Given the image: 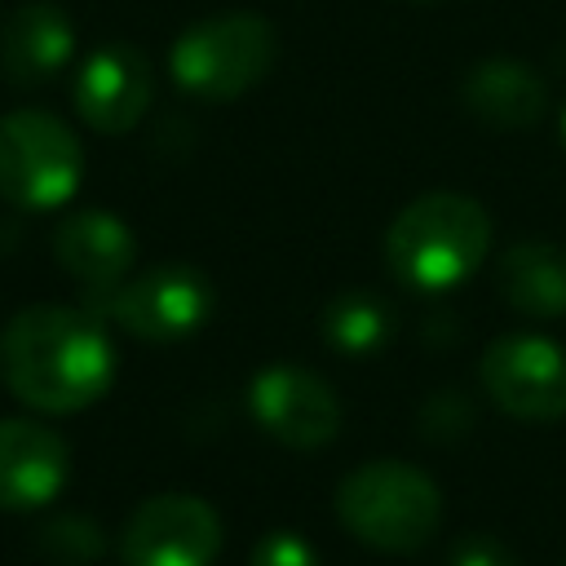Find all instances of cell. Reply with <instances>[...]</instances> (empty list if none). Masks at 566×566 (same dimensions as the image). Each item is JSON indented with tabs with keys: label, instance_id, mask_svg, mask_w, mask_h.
<instances>
[{
	"label": "cell",
	"instance_id": "1",
	"mask_svg": "<svg viewBox=\"0 0 566 566\" xmlns=\"http://www.w3.org/2000/svg\"><path fill=\"white\" fill-rule=\"evenodd\" d=\"M4 389L49 416L93 407L115 380V345L102 314L75 305H27L0 332Z\"/></svg>",
	"mask_w": 566,
	"mask_h": 566
},
{
	"label": "cell",
	"instance_id": "2",
	"mask_svg": "<svg viewBox=\"0 0 566 566\" xmlns=\"http://www.w3.org/2000/svg\"><path fill=\"white\" fill-rule=\"evenodd\" d=\"M491 252V217L478 199L429 190L411 199L385 230L389 274L420 296H438L478 274Z\"/></svg>",
	"mask_w": 566,
	"mask_h": 566
},
{
	"label": "cell",
	"instance_id": "3",
	"mask_svg": "<svg viewBox=\"0 0 566 566\" xmlns=\"http://www.w3.org/2000/svg\"><path fill=\"white\" fill-rule=\"evenodd\" d=\"M336 517L358 544L407 557L433 539L442 522V491L407 460H367L340 478Z\"/></svg>",
	"mask_w": 566,
	"mask_h": 566
},
{
	"label": "cell",
	"instance_id": "4",
	"mask_svg": "<svg viewBox=\"0 0 566 566\" xmlns=\"http://www.w3.org/2000/svg\"><path fill=\"white\" fill-rule=\"evenodd\" d=\"M279 57V35L265 13L226 9L190 22L168 49V75L181 93L203 102H234L252 93Z\"/></svg>",
	"mask_w": 566,
	"mask_h": 566
},
{
	"label": "cell",
	"instance_id": "5",
	"mask_svg": "<svg viewBox=\"0 0 566 566\" xmlns=\"http://www.w3.org/2000/svg\"><path fill=\"white\" fill-rule=\"evenodd\" d=\"M84 181V146L53 111H9L0 119V195L27 212L62 208Z\"/></svg>",
	"mask_w": 566,
	"mask_h": 566
},
{
	"label": "cell",
	"instance_id": "6",
	"mask_svg": "<svg viewBox=\"0 0 566 566\" xmlns=\"http://www.w3.org/2000/svg\"><path fill=\"white\" fill-rule=\"evenodd\" d=\"M212 305H217V292L203 270H195L186 261H164L142 274H128L106 296L102 318L119 323L137 340L168 345V340L195 336L212 318Z\"/></svg>",
	"mask_w": 566,
	"mask_h": 566
},
{
	"label": "cell",
	"instance_id": "7",
	"mask_svg": "<svg viewBox=\"0 0 566 566\" xmlns=\"http://www.w3.org/2000/svg\"><path fill=\"white\" fill-rule=\"evenodd\" d=\"M482 389L513 420H562L566 416V345L539 332H504L482 349Z\"/></svg>",
	"mask_w": 566,
	"mask_h": 566
},
{
	"label": "cell",
	"instance_id": "8",
	"mask_svg": "<svg viewBox=\"0 0 566 566\" xmlns=\"http://www.w3.org/2000/svg\"><path fill=\"white\" fill-rule=\"evenodd\" d=\"M248 411L265 438L287 451H323L340 433V398L336 389L301 367V363H270L248 380Z\"/></svg>",
	"mask_w": 566,
	"mask_h": 566
},
{
	"label": "cell",
	"instance_id": "9",
	"mask_svg": "<svg viewBox=\"0 0 566 566\" xmlns=\"http://www.w3.org/2000/svg\"><path fill=\"white\" fill-rule=\"evenodd\" d=\"M221 517L208 500L168 491L142 500L119 531L124 566H212L221 553Z\"/></svg>",
	"mask_w": 566,
	"mask_h": 566
},
{
	"label": "cell",
	"instance_id": "10",
	"mask_svg": "<svg viewBox=\"0 0 566 566\" xmlns=\"http://www.w3.org/2000/svg\"><path fill=\"white\" fill-rule=\"evenodd\" d=\"M155 97V71L133 44H102L80 62L75 111L97 133H128L142 124Z\"/></svg>",
	"mask_w": 566,
	"mask_h": 566
},
{
	"label": "cell",
	"instance_id": "11",
	"mask_svg": "<svg viewBox=\"0 0 566 566\" xmlns=\"http://www.w3.org/2000/svg\"><path fill=\"white\" fill-rule=\"evenodd\" d=\"M53 256L57 265L84 287L88 310L102 314L106 296L128 279L133 261H137V239L133 230L102 208H84L75 217H66L53 234Z\"/></svg>",
	"mask_w": 566,
	"mask_h": 566
},
{
	"label": "cell",
	"instance_id": "12",
	"mask_svg": "<svg viewBox=\"0 0 566 566\" xmlns=\"http://www.w3.org/2000/svg\"><path fill=\"white\" fill-rule=\"evenodd\" d=\"M66 442L40 420H0V513L44 509L66 482Z\"/></svg>",
	"mask_w": 566,
	"mask_h": 566
},
{
	"label": "cell",
	"instance_id": "13",
	"mask_svg": "<svg viewBox=\"0 0 566 566\" xmlns=\"http://www.w3.org/2000/svg\"><path fill=\"white\" fill-rule=\"evenodd\" d=\"M75 53V27L57 4H22L0 31V71L18 88H40Z\"/></svg>",
	"mask_w": 566,
	"mask_h": 566
},
{
	"label": "cell",
	"instance_id": "14",
	"mask_svg": "<svg viewBox=\"0 0 566 566\" xmlns=\"http://www.w3.org/2000/svg\"><path fill=\"white\" fill-rule=\"evenodd\" d=\"M460 102L464 111L500 133H517V128H535L548 111V88L544 80L513 57H486L478 62L464 84H460Z\"/></svg>",
	"mask_w": 566,
	"mask_h": 566
},
{
	"label": "cell",
	"instance_id": "15",
	"mask_svg": "<svg viewBox=\"0 0 566 566\" xmlns=\"http://www.w3.org/2000/svg\"><path fill=\"white\" fill-rule=\"evenodd\" d=\"M495 287L517 314L562 318L566 314V248L544 243V239H522L504 248L495 265Z\"/></svg>",
	"mask_w": 566,
	"mask_h": 566
},
{
	"label": "cell",
	"instance_id": "16",
	"mask_svg": "<svg viewBox=\"0 0 566 566\" xmlns=\"http://www.w3.org/2000/svg\"><path fill=\"white\" fill-rule=\"evenodd\" d=\"M318 327L336 354L358 358V354H376L394 336V310L385 305V296L358 287V292L332 296L318 314Z\"/></svg>",
	"mask_w": 566,
	"mask_h": 566
},
{
	"label": "cell",
	"instance_id": "17",
	"mask_svg": "<svg viewBox=\"0 0 566 566\" xmlns=\"http://www.w3.org/2000/svg\"><path fill=\"white\" fill-rule=\"evenodd\" d=\"M40 544L62 566H84V562H97L102 557V535L84 517H57V522H49L44 535H40Z\"/></svg>",
	"mask_w": 566,
	"mask_h": 566
},
{
	"label": "cell",
	"instance_id": "18",
	"mask_svg": "<svg viewBox=\"0 0 566 566\" xmlns=\"http://www.w3.org/2000/svg\"><path fill=\"white\" fill-rule=\"evenodd\" d=\"M248 566H323V562L310 548V539H301L296 531H270L256 539Z\"/></svg>",
	"mask_w": 566,
	"mask_h": 566
},
{
	"label": "cell",
	"instance_id": "19",
	"mask_svg": "<svg viewBox=\"0 0 566 566\" xmlns=\"http://www.w3.org/2000/svg\"><path fill=\"white\" fill-rule=\"evenodd\" d=\"M447 566H517V557L495 535H464V539H455Z\"/></svg>",
	"mask_w": 566,
	"mask_h": 566
},
{
	"label": "cell",
	"instance_id": "20",
	"mask_svg": "<svg viewBox=\"0 0 566 566\" xmlns=\"http://www.w3.org/2000/svg\"><path fill=\"white\" fill-rule=\"evenodd\" d=\"M562 146H566V111H562Z\"/></svg>",
	"mask_w": 566,
	"mask_h": 566
}]
</instances>
